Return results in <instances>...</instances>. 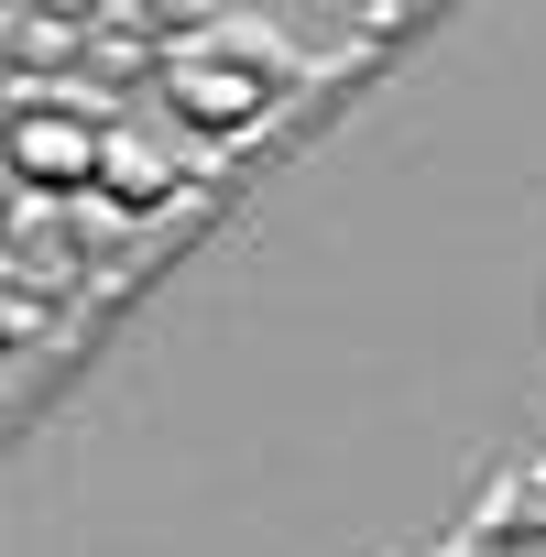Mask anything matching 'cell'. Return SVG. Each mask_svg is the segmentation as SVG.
Instances as JSON below:
<instances>
[{
	"label": "cell",
	"instance_id": "cell-2",
	"mask_svg": "<svg viewBox=\"0 0 546 557\" xmlns=\"http://www.w3.org/2000/svg\"><path fill=\"white\" fill-rule=\"evenodd\" d=\"M153 88H164V110H175L186 132L229 143V132H251V121L273 110L285 77H262L251 55H229V45H208V34H175V45H153Z\"/></svg>",
	"mask_w": 546,
	"mask_h": 557
},
{
	"label": "cell",
	"instance_id": "cell-1",
	"mask_svg": "<svg viewBox=\"0 0 546 557\" xmlns=\"http://www.w3.org/2000/svg\"><path fill=\"white\" fill-rule=\"evenodd\" d=\"M12 175H23V197H99V175H110V110H99V88H66V99L23 88V110H12Z\"/></svg>",
	"mask_w": 546,
	"mask_h": 557
},
{
	"label": "cell",
	"instance_id": "cell-3",
	"mask_svg": "<svg viewBox=\"0 0 546 557\" xmlns=\"http://www.w3.org/2000/svg\"><path fill=\"white\" fill-rule=\"evenodd\" d=\"M164 186H175V143H153V132H110V175H99V197L153 208Z\"/></svg>",
	"mask_w": 546,
	"mask_h": 557
}]
</instances>
